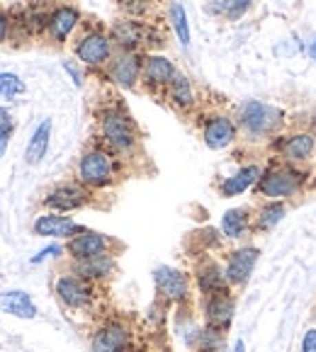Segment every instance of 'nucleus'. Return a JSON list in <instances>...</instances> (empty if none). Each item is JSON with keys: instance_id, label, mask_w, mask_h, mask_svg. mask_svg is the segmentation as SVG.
I'll return each instance as SVG.
<instances>
[{"instance_id": "nucleus-7", "label": "nucleus", "mask_w": 316, "mask_h": 352, "mask_svg": "<svg viewBox=\"0 0 316 352\" xmlns=\"http://www.w3.org/2000/svg\"><path fill=\"white\" fill-rule=\"evenodd\" d=\"M233 314H236V301H233L231 289L204 296V326L207 328L227 333L233 321Z\"/></svg>"}, {"instance_id": "nucleus-15", "label": "nucleus", "mask_w": 316, "mask_h": 352, "mask_svg": "<svg viewBox=\"0 0 316 352\" xmlns=\"http://www.w3.org/2000/svg\"><path fill=\"white\" fill-rule=\"evenodd\" d=\"M290 212V204L282 199H263L253 209V233H270Z\"/></svg>"}, {"instance_id": "nucleus-28", "label": "nucleus", "mask_w": 316, "mask_h": 352, "mask_svg": "<svg viewBox=\"0 0 316 352\" xmlns=\"http://www.w3.org/2000/svg\"><path fill=\"white\" fill-rule=\"evenodd\" d=\"M195 345H197V350H200V352H219V350H222V345H224V333L204 326L202 331L195 336Z\"/></svg>"}, {"instance_id": "nucleus-27", "label": "nucleus", "mask_w": 316, "mask_h": 352, "mask_svg": "<svg viewBox=\"0 0 316 352\" xmlns=\"http://www.w3.org/2000/svg\"><path fill=\"white\" fill-rule=\"evenodd\" d=\"M168 90H171V100L178 104V107H190L192 102H195V95H192V85L190 80H187L182 73L176 71V76H173L171 85H168Z\"/></svg>"}, {"instance_id": "nucleus-17", "label": "nucleus", "mask_w": 316, "mask_h": 352, "mask_svg": "<svg viewBox=\"0 0 316 352\" xmlns=\"http://www.w3.org/2000/svg\"><path fill=\"white\" fill-rule=\"evenodd\" d=\"M202 139H204V144H207V148L222 151V148H227V146H231L233 139H236V124H233L229 117H212V120H207V124H204Z\"/></svg>"}, {"instance_id": "nucleus-11", "label": "nucleus", "mask_w": 316, "mask_h": 352, "mask_svg": "<svg viewBox=\"0 0 316 352\" xmlns=\"http://www.w3.org/2000/svg\"><path fill=\"white\" fill-rule=\"evenodd\" d=\"M109 248H112V241H109L107 236H103V233L90 231V228H85L83 233L68 239V243H66V253L73 258V263H76V260L95 258V255H107Z\"/></svg>"}, {"instance_id": "nucleus-18", "label": "nucleus", "mask_w": 316, "mask_h": 352, "mask_svg": "<svg viewBox=\"0 0 316 352\" xmlns=\"http://www.w3.org/2000/svg\"><path fill=\"white\" fill-rule=\"evenodd\" d=\"M222 233L231 241H241V239H246L249 233H253V209L236 207V209L224 212Z\"/></svg>"}, {"instance_id": "nucleus-2", "label": "nucleus", "mask_w": 316, "mask_h": 352, "mask_svg": "<svg viewBox=\"0 0 316 352\" xmlns=\"http://www.w3.org/2000/svg\"><path fill=\"white\" fill-rule=\"evenodd\" d=\"M241 126L253 139L273 136L275 131H280L285 126V112L280 107L260 102V100H251L241 107Z\"/></svg>"}, {"instance_id": "nucleus-31", "label": "nucleus", "mask_w": 316, "mask_h": 352, "mask_svg": "<svg viewBox=\"0 0 316 352\" xmlns=\"http://www.w3.org/2000/svg\"><path fill=\"white\" fill-rule=\"evenodd\" d=\"M27 90L25 80L15 73H0V98L12 100L17 95H22Z\"/></svg>"}, {"instance_id": "nucleus-26", "label": "nucleus", "mask_w": 316, "mask_h": 352, "mask_svg": "<svg viewBox=\"0 0 316 352\" xmlns=\"http://www.w3.org/2000/svg\"><path fill=\"white\" fill-rule=\"evenodd\" d=\"M144 36V27L136 25V22H117L112 27V39L120 44L122 49H134Z\"/></svg>"}, {"instance_id": "nucleus-32", "label": "nucleus", "mask_w": 316, "mask_h": 352, "mask_svg": "<svg viewBox=\"0 0 316 352\" xmlns=\"http://www.w3.org/2000/svg\"><path fill=\"white\" fill-rule=\"evenodd\" d=\"M299 352H316V328H306L299 342Z\"/></svg>"}, {"instance_id": "nucleus-33", "label": "nucleus", "mask_w": 316, "mask_h": 352, "mask_svg": "<svg viewBox=\"0 0 316 352\" xmlns=\"http://www.w3.org/2000/svg\"><path fill=\"white\" fill-rule=\"evenodd\" d=\"M63 253V248L61 245H49V248H44L42 253L39 255H34V258H32V263H42V260H47V258H54V255H61Z\"/></svg>"}, {"instance_id": "nucleus-5", "label": "nucleus", "mask_w": 316, "mask_h": 352, "mask_svg": "<svg viewBox=\"0 0 316 352\" xmlns=\"http://www.w3.org/2000/svg\"><path fill=\"white\" fill-rule=\"evenodd\" d=\"M258 258H260V248L253 243L239 245L236 250H231L227 255V265H224V275H227L229 285L244 287L251 280V275H253Z\"/></svg>"}, {"instance_id": "nucleus-24", "label": "nucleus", "mask_w": 316, "mask_h": 352, "mask_svg": "<svg viewBox=\"0 0 316 352\" xmlns=\"http://www.w3.org/2000/svg\"><path fill=\"white\" fill-rule=\"evenodd\" d=\"M49 139H52V120H44L42 124L36 126L34 134H32L30 144H27L25 161L30 163V166L42 163V158L47 155V151H49Z\"/></svg>"}, {"instance_id": "nucleus-30", "label": "nucleus", "mask_w": 316, "mask_h": 352, "mask_svg": "<svg viewBox=\"0 0 316 352\" xmlns=\"http://www.w3.org/2000/svg\"><path fill=\"white\" fill-rule=\"evenodd\" d=\"M171 22H173V30H176L178 39H180L182 47L190 44V27H187V15H185V8L180 3H173L171 6Z\"/></svg>"}, {"instance_id": "nucleus-3", "label": "nucleus", "mask_w": 316, "mask_h": 352, "mask_svg": "<svg viewBox=\"0 0 316 352\" xmlns=\"http://www.w3.org/2000/svg\"><path fill=\"white\" fill-rule=\"evenodd\" d=\"M54 294L61 301L66 309L71 311H83L93 304V282L83 280L76 272H63V275L56 277L54 282Z\"/></svg>"}, {"instance_id": "nucleus-25", "label": "nucleus", "mask_w": 316, "mask_h": 352, "mask_svg": "<svg viewBox=\"0 0 316 352\" xmlns=\"http://www.w3.org/2000/svg\"><path fill=\"white\" fill-rule=\"evenodd\" d=\"M76 25H78V10L76 8L63 6V8H59L52 17H49V32H52V36L56 39V42H63V39L73 32V27Z\"/></svg>"}, {"instance_id": "nucleus-16", "label": "nucleus", "mask_w": 316, "mask_h": 352, "mask_svg": "<svg viewBox=\"0 0 316 352\" xmlns=\"http://www.w3.org/2000/svg\"><path fill=\"white\" fill-rule=\"evenodd\" d=\"M260 175H263V168L251 163V166L241 168L239 173H233L231 177H224V180L219 182V195H222V197H239L246 190H253Z\"/></svg>"}, {"instance_id": "nucleus-38", "label": "nucleus", "mask_w": 316, "mask_h": 352, "mask_svg": "<svg viewBox=\"0 0 316 352\" xmlns=\"http://www.w3.org/2000/svg\"><path fill=\"white\" fill-rule=\"evenodd\" d=\"M231 352H246V342L244 340H236V342H233V350Z\"/></svg>"}, {"instance_id": "nucleus-35", "label": "nucleus", "mask_w": 316, "mask_h": 352, "mask_svg": "<svg viewBox=\"0 0 316 352\" xmlns=\"http://www.w3.org/2000/svg\"><path fill=\"white\" fill-rule=\"evenodd\" d=\"M63 68H66V71L71 73L73 83H76L78 88H81V85H83V76H81V71H78V68H76V63H71V61H63Z\"/></svg>"}, {"instance_id": "nucleus-8", "label": "nucleus", "mask_w": 316, "mask_h": 352, "mask_svg": "<svg viewBox=\"0 0 316 352\" xmlns=\"http://www.w3.org/2000/svg\"><path fill=\"white\" fill-rule=\"evenodd\" d=\"M154 282L158 294L171 304H182L190 296V277L182 270L161 265V267L154 270Z\"/></svg>"}, {"instance_id": "nucleus-20", "label": "nucleus", "mask_w": 316, "mask_h": 352, "mask_svg": "<svg viewBox=\"0 0 316 352\" xmlns=\"http://www.w3.org/2000/svg\"><path fill=\"white\" fill-rule=\"evenodd\" d=\"M141 73H144V83L149 85L151 90H156V88H168V85H171L173 76H176V68H173V63L168 61L166 56H149L144 61Z\"/></svg>"}, {"instance_id": "nucleus-34", "label": "nucleus", "mask_w": 316, "mask_h": 352, "mask_svg": "<svg viewBox=\"0 0 316 352\" xmlns=\"http://www.w3.org/2000/svg\"><path fill=\"white\" fill-rule=\"evenodd\" d=\"M12 117H10V112H8L6 107H0V131H6V134H10L12 131Z\"/></svg>"}, {"instance_id": "nucleus-23", "label": "nucleus", "mask_w": 316, "mask_h": 352, "mask_svg": "<svg viewBox=\"0 0 316 352\" xmlns=\"http://www.w3.org/2000/svg\"><path fill=\"white\" fill-rule=\"evenodd\" d=\"M0 311L12 314V316H17V318H34L36 316L34 301H32V296L22 289L0 292Z\"/></svg>"}, {"instance_id": "nucleus-4", "label": "nucleus", "mask_w": 316, "mask_h": 352, "mask_svg": "<svg viewBox=\"0 0 316 352\" xmlns=\"http://www.w3.org/2000/svg\"><path fill=\"white\" fill-rule=\"evenodd\" d=\"M114 177V161L107 151H88L78 161V180L85 187H105Z\"/></svg>"}, {"instance_id": "nucleus-37", "label": "nucleus", "mask_w": 316, "mask_h": 352, "mask_svg": "<svg viewBox=\"0 0 316 352\" xmlns=\"http://www.w3.org/2000/svg\"><path fill=\"white\" fill-rule=\"evenodd\" d=\"M6 34H8V20L6 15H0V42L6 39Z\"/></svg>"}, {"instance_id": "nucleus-22", "label": "nucleus", "mask_w": 316, "mask_h": 352, "mask_svg": "<svg viewBox=\"0 0 316 352\" xmlns=\"http://www.w3.org/2000/svg\"><path fill=\"white\" fill-rule=\"evenodd\" d=\"M73 272L88 282L105 280V277H109L114 272V258H112V253H107V255H95V258H88V260H76Z\"/></svg>"}, {"instance_id": "nucleus-10", "label": "nucleus", "mask_w": 316, "mask_h": 352, "mask_svg": "<svg viewBox=\"0 0 316 352\" xmlns=\"http://www.w3.org/2000/svg\"><path fill=\"white\" fill-rule=\"evenodd\" d=\"M131 342V331L122 321H107L93 333L90 350L93 352H127Z\"/></svg>"}, {"instance_id": "nucleus-13", "label": "nucleus", "mask_w": 316, "mask_h": 352, "mask_svg": "<svg viewBox=\"0 0 316 352\" xmlns=\"http://www.w3.org/2000/svg\"><path fill=\"white\" fill-rule=\"evenodd\" d=\"M32 228H34L36 236H44V239H73V236L85 231V226H81V223H76L71 217H61V214H56V212L36 217Z\"/></svg>"}, {"instance_id": "nucleus-19", "label": "nucleus", "mask_w": 316, "mask_h": 352, "mask_svg": "<svg viewBox=\"0 0 316 352\" xmlns=\"http://www.w3.org/2000/svg\"><path fill=\"white\" fill-rule=\"evenodd\" d=\"M141 68H144L141 58L136 56L134 52H125L120 58H114L112 68H109V76H112L114 83L122 85V88H134L141 76Z\"/></svg>"}, {"instance_id": "nucleus-21", "label": "nucleus", "mask_w": 316, "mask_h": 352, "mask_svg": "<svg viewBox=\"0 0 316 352\" xmlns=\"http://www.w3.org/2000/svg\"><path fill=\"white\" fill-rule=\"evenodd\" d=\"M195 277H197V287H200V292H202L204 296L214 294V292L231 289V285L227 282V275H224V267H219L212 260H204V263L197 267Z\"/></svg>"}, {"instance_id": "nucleus-39", "label": "nucleus", "mask_w": 316, "mask_h": 352, "mask_svg": "<svg viewBox=\"0 0 316 352\" xmlns=\"http://www.w3.org/2000/svg\"><path fill=\"white\" fill-rule=\"evenodd\" d=\"M309 56L316 61V36H314V39H311V42H309Z\"/></svg>"}, {"instance_id": "nucleus-9", "label": "nucleus", "mask_w": 316, "mask_h": 352, "mask_svg": "<svg viewBox=\"0 0 316 352\" xmlns=\"http://www.w3.org/2000/svg\"><path fill=\"white\" fill-rule=\"evenodd\" d=\"M275 148L280 153V161L292 163V166H306L316 153V136L309 131H297V134L275 141Z\"/></svg>"}, {"instance_id": "nucleus-14", "label": "nucleus", "mask_w": 316, "mask_h": 352, "mask_svg": "<svg viewBox=\"0 0 316 352\" xmlns=\"http://www.w3.org/2000/svg\"><path fill=\"white\" fill-rule=\"evenodd\" d=\"M112 54V42L109 36L100 34V32H90V34L81 36L76 44V56L85 63V66H103Z\"/></svg>"}, {"instance_id": "nucleus-1", "label": "nucleus", "mask_w": 316, "mask_h": 352, "mask_svg": "<svg viewBox=\"0 0 316 352\" xmlns=\"http://www.w3.org/2000/svg\"><path fill=\"white\" fill-rule=\"evenodd\" d=\"M306 182H309V173L302 166L277 161L270 163L263 170V175L258 177L253 187V195L258 199H282V202H287V199L304 192Z\"/></svg>"}, {"instance_id": "nucleus-6", "label": "nucleus", "mask_w": 316, "mask_h": 352, "mask_svg": "<svg viewBox=\"0 0 316 352\" xmlns=\"http://www.w3.org/2000/svg\"><path fill=\"white\" fill-rule=\"evenodd\" d=\"M100 129H103V136L107 141V146L112 151H129L136 141V134H134V124L127 114L122 112H105L103 120H100Z\"/></svg>"}, {"instance_id": "nucleus-36", "label": "nucleus", "mask_w": 316, "mask_h": 352, "mask_svg": "<svg viewBox=\"0 0 316 352\" xmlns=\"http://www.w3.org/2000/svg\"><path fill=\"white\" fill-rule=\"evenodd\" d=\"M8 141H10V134H6V131H0V158H3V153H6Z\"/></svg>"}, {"instance_id": "nucleus-29", "label": "nucleus", "mask_w": 316, "mask_h": 352, "mask_svg": "<svg viewBox=\"0 0 316 352\" xmlns=\"http://www.w3.org/2000/svg\"><path fill=\"white\" fill-rule=\"evenodd\" d=\"M251 6H253V0H222L219 6L212 8V12H222L227 20H239L249 12Z\"/></svg>"}, {"instance_id": "nucleus-12", "label": "nucleus", "mask_w": 316, "mask_h": 352, "mask_svg": "<svg viewBox=\"0 0 316 352\" xmlns=\"http://www.w3.org/2000/svg\"><path fill=\"white\" fill-rule=\"evenodd\" d=\"M90 202V195L85 187L81 185H59L44 197V207L52 209L56 214L76 212V209L85 207Z\"/></svg>"}]
</instances>
